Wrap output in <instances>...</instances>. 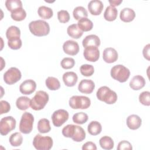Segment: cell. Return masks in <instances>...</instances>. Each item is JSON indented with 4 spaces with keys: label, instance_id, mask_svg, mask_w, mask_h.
<instances>
[{
    "label": "cell",
    "instance_id": "cell-3",
    "mask_svg": "<svg viewBox=\"0 0 150 150\" xmlns=\"http://www.w3.org/2000/svg\"><path fill=\"white\" fill-rule=\"evenodd\" d=\"M49 99L48 94L44 91H38L30 100V107L35 110L39 111L43 109Z\"/></svg>",
    "mask_w": 150,
    "mask_h": 150
},
{
    "label": "cell",
    "instance_id": "cell-48",
    "mask_svg": "<svg viewBox=\"0 0 150 150\" xmlns=\"http://www.w3.org/2000/svg\"><path fill=\"white\" fill-rule=\"evenodd\" d=\"M109 3L110 4L111 6L114 7L115 6H118L122 2V0H112V1H108Z\"/></svg>",
    "mask_w": 150,
    "mask_h": 150
},
{
    "label": "cell",
    "instance_id": "cell-35",
    "mask_svg": "<svg viewBox=\"0 0 150 150\" xmlns=\"http://www.w3.org/2000/svg\"><path fill=\"white\" fill-rule=\"evenodd\" d=\"M11 16L14 21H21L25 19L26 16V12L23 8H21L12 12Z\"/></svg>",
    "mask_w": 150,
    "mask_h": 150
},
{
    "label": "cell",
    "instance_id": "cell-45",
    "mask_svg": "<svg viewBox=\"0 0 150 150\" xmlns=\"http://www.w3.org/2000/svg\"><path fill=\"white\" fill-rule=\"evenodd\" d=\"M0 106H1V111H0L1 114L7 113L11 110V105L9 103L6 101L1 100L0 101Z\"/></svg>",
    "mask_w": 150,
    "mask_h": 150
},
{
    "label": "cell",
    "instance_id": "cell-32",
    "mask_svg": "<svg viewBox=\"0 0 150 150\" xmlns=\"http://www.w3.org/2000/svg\"><path fill=\"white\" fill-rule=\"evenodd\" d=\"M46 87L50 90H57L60 87L59 80L54 77H48L45 81Z\"/></svg>",
    "mask_w": 150,
    "mask_h": 150
},
{
    "label": "cell",
    "instance_id": "cell-37",
    "mask_svg": "<svg viewBox=\"0 0 150 150\" xmlns=\"http://www.w3.org/2000/svg\"><path fill=\"white\" fill-rule=\"evenodd\" d=\"M88 115L83 112H77L73 116V121L74 123L78 124H83L86 123L88 120Z\"/></svg>",
    "mask_w": 150,
    "mask_h": 150
},
{
    "label": "cell",
    "instance_id": "cell-8",
    "mask_svg": "<svg viewBox=\"0 0 150 150\" xmlns=\"http://www.w3.org/2000/svg\"><path fill=\"white\" fill-rule=\"evenodd\" d=\"M16 127V120L12 116L2 118L0 121V133L2 135H6L14 129Z\"/></svg>",
    "mask_w": 150,
    "mask_h": 150
},
{
    "label": "cell",
    "instance_id": "cell-7",
    "mask_svg": "<svg viewBox=\"0 0 150 150\" xmlns=\"http://www.w3.org/2000/svg\"><path fill=\"white\" fill-rule=\"evenodd\" d=\"M34 117L33 115L28 112H24L21 117L19 123V131L25 134L31 132L33 129Z\"/></svg>",
    "mask_w": 150,
    "mask_h": 150
},
{
    "label": "cell",
    "instance_id": "cell-42",
    "mask_svg": "<svg viewBox=\"0 0 150 150\" xmlns=\"http://www.w3.org/2000/svg\"><path fill=\"white\" fill-rule=\"evenodd\" d=\"M57 18L60 22L66 23L70 20L69 13L66 10H60L57 12Z\"/></svg>",
    "mask_w": 150,
    "mask_h": 150
},
{
    "label": "cell",
    "instance_id": "cell-5",
    "mask_svg": "<svg viewBox=\"0 0 150 150\" xmlns=\"http://www.w3.org/2000/svg\"><path fill=\"white\" fill-rule=\"evenodd\" d=\"M53 139L49 136L37 134L33 138V145L38 150H49L53 146Z\"/></svg>",
    "mask_w": 150,
    "mask_h": 150
},
{
    "label": "cell",
    "instance_id": "cell-31",
    "mask_svg": "<svg viewBox=\"0 0 150 150\" xmlns=\"http://www.w3.org/2000/svg\"><path fill=\"white\" fill-rule=\"evenodd\" d=\"M99 144L100 146L106 150H110L114 148V141L112 139L108 136H104L100 139Z\"/></svg>",
    "mask_w": 150,
    "mask_h": 150
},
{
    "label": "cell",
    "instance_id": "cell-4",
    "mask_svg": "<svg viewBox=\"0 0 150 150\" xmlns=\"http://www.w3.org/2000/svg\"><path fill=\"white\" fill-rule=\"evenodd\" d=\"M111 76L114 80L120 83L125 82L130 76L129 70L122 64H117L113 66L110 71Z\"/></svg>",
    "mask_w": 150,
    "mask_h": 150
},
{
    "label": "cell",
    "instance_id": "cell-15",
    "mask_svg": "<svg viewBox=\"0 0 150 150\" xmlns=\"http://www.w3.org/2000/svg\"><path fill=\"white\" fill-rule=\"evenodd\" d=\"M118 56L117 50L112 47L105 48L103 53V59L105 62L108 63L115 62L118 59Z\"/></svg>",
    "mask_w": 150,
    "mask_h": 150
},
{
    "label": "cell",
    "instance_id": "cell-30",
    "mask_svg": "<svg viewBox=\"0 0 150 150\" xmlns=\"http://www.w3.org/2000/svg\"><path fill=\"white\" fill-rule=\"evenodd\" d=\"M86 138V132L84 129L79 125H75V129L73 136L71 139L76 142H81Z\"/></svg>",
    "mask_w": 150,
    "mask_h": 150
},
{
    "label": "cell",
    "instance_id": "cell-47",
    "mask_svg": "<svg viewBox=\"0 0 150 150\" xmlns=\"http://www.w3.org/2000/svg\"><path fill=\"white\" fill-rule=\"evenodd\" d=\"M149 47H150V45L149 44H147L146 46H144V49H143V51H142V53H143V56L144 57L147 59L148 60H150V56H149Z\"/></svg>",
    "mask_w": 150,
    "mask_h": 150
},
{
    "label": "cell",
    "instance_id": "cell-1",
    "mask_svg": "<svg viewBox=\"0 0 150 150\" xmlns=\"http://www.w3.org/2000/svg\"><path fill=\"white\" fill-rule=\"evenodd\" d=\"M30 32L36 36H44L49 33L50 26L47 22L43 20L31 21L29 24Z\"/></svg>",
    "mask_w": 150,
    "mask_h": 150
},
{
    "label": "cell",
    "instance_id": "cell-16",
    "mask_svg": "<svg viewBox=\"0 0 150 150\" xmlns=\"http://www.w3.org/2000/svg\"><path fill=\"white\" fill-rule=\"evenodd\" d=\"M103 4L100 0H92L88 4V9L93 15H99L103 9Z\"/></svg>",
    "mask_w": 150,
    "mask_h": 150
},
{
    "label": "cell",
    "instance_id": "cell-9",
    "mask_svg": "<svg viewBox=\"0 0 150 150\" xmlns=\"http://www.w3.org/2000/svg\"><path fill=\"white\" fill-rule=\"evenodd\" d=\"M22 77L21 71L16 67L9 68L4 74V81L9 85H12L18 82Z\"/></svg>",
    "mask_w": 150,
    "mask_h": 150
},
{
    "label": "cell",
    "instance_id": "cell-38",
    "mask_svg": "<svg viewBox=\"0 0 150 150\" xmlns=\"http://www.w3.org/2000/svg\"><path fill=\"white\" fill-rule=\"evenodd\" d=\"M80 71L83 76L89 77L93 74L94 72V68L91 64H84L81 66L80 68Z\"/></svg>",
    "mask_w": 150,
    "mask_h": 150
},
{
    "label": "cell",
    "instance_id": "cell-28",
    "mask_svg": "<svg viewBox=\"0 0 150 150\" xmlns=\"http://www.w3.org/2000/svg\"><path fill=\"white\" fill-rule=\"evenodd\" d=\"M38 13L42 19H48L53 16V12L50 8L43 5L39 7L38 9Z\"/></svg>",
    "mask_w": 150,
    "mask_h": 150
},
{
    "label": "cell",
    "instance_id": "cell-2",
    "mask_svg": "<svg viewBox=\"0 0 150 150\" xmlns=\"http://www.w3.org/2000/svg\"><path fill=\"white\" fill-rule=\"evenodd\" d=\"M97 98L108 104H112L117 100V94L116 93L111 90L107 86H102L100 87L97 93Z\"/></svg>",
    "mask_w": 150,
    "mask_h": 150
},
{
    "label": "cell",
    "instance_id": "cell-20",
    "mask_svg": "<svg viewBox=\"0 0 150 150\" xmlns=\"http://www.w3.org/2000/svg\"><path fill=\"white\" fill-rule=\"evenodd\" d=\"M145 85V80L140 75L134 76L129 82V87L134 90H139L143 88Z\"/></svg>",
    "mask_w": 150,
    "mask_h": 150
},
{
    "label": "cell",
    "instance_id": "cell-12",
    "mask_svg": "<svg viewBox=\"0 0 150 150\" xmlns=\"http://www.w3.org/2000/svg\"><path fill=\"white\" fill-rule=\"evenodd\" d=\"M63 49L65 53L74 56L79 52V45L78 43L73 40H68L63 45Z\"/></svg>",
    "mask_w": 150,
    "mask_h": 150
},
{
    "label": "cell",
    "instance_id": "cell-27",
    "mask_svg": "<svg viewBox=\"0 0 150 150\" xmlns=\"http://www.w3.org/2000/svg\"><path fill=\"white\" fill-rule=\"evenodd\" d=\"M77 25L83 32H87L91 30L93 27V23L92 21L87 18H81V19L79 20Z\"/></svg>",
    "mask_w": 150,
    "mask_h": 150
},
{
    "label": "cell",
    "instance_id": "cell-13",
    "mask_svg": "<svg viewBox=\"0 0 150 150\" xmlns=\"http://www.w3.org/2000/svg\"><path fill=\"white\" fill-rule=\"evenodd\" d=\"M36 88V82L32 79H28L23 81L21 84L19 86V90L23 94L29 95L33 93L35 91Z\"/></svg>",
    "mask_w": 150,
    "mask_h": 150
},
{
    "label": "cell",
    "instance_id": "cell-10",
    "mask_svg": "<svg viewBox=\"0 0 150 150\" xmlns=\"http://www.w3.org/2000/svg\"><path fill=\"white\" fill-rule=\"evenodd\" d=\"M69 118V112L63 109L57 110L53 113L52 120L53 124L56 127H61Z\"/></svg>",
    "mask_w": 150,
    "mask_h": 150
},
{
    "label": "cell",
    "instance_id": "cell-25",
    "mask_svg": "<svg viewBox=\"0 0 150 150\" xmlns=\"http://www.w3.org/2000/svg\"><path fill=\"white\" fill-rule=\"evenodd\" d=\"M30 100L29 98L26 96L19 97L16 101V105L21 110H26L30 106Z\"/></svg>",
    "mask_w": 150,
    "mask_h": 150
},
{
    "label": "cell",
    "instance_id": "cell-21",
    "mask_svg": "<svg viewBox=\"0 0 150 150\" xmlns=\"http://www.w3.org/2000/svg\"><path fill=\"white\" fill-rule=\"evenodd\" d=\"M120 19L124 22H129L134 20L135 17V11L129 8H124L122 9L120 14Z\"/></svg>",
    "mask_w": 150,
    "mask_h": 150
},
{
    "label": "cell",
    "instance_id": "cell-36",
    "mask_svg": "<svg viewBox=\"0 0 150 150\" xmlns=\"http://www.w3.org/2000/svg\"><path fill=\"white\" fill-rule=\"evenodd\" d=\"M9 141L12 146H19L22 144L23 137L21 133L15 132L10 136Z\"/></svg>",
    "mask_w": 150,
    "mask_h": 150
},
{
    "label": "cell",
    "instance_id": "cell-22",
    "mask_svg": "<svg viewBox=\"0 0 150 150\" xmlns=\"http://www.w3.org/2000/svg\"><path fill=\"white\" fill-rule=\"evenodd\" d=\"M67 34L72 38L79 39L83 34V32L79 28L77 24H72L68 26L67 29Z\"/></svg>",
    "mask_w": 150,
    "mask_h": 150
},
{
    "label": "cell",
    "instance_id": "cell-43",
    "mask_svg": "<svg viewBox=\"0 0 150 150\" xmlns=\"http://www.w3.org/2000/svg\"><path fill=\"white\" fill-rule=\"evenodd\" d=\"M22 40L20 38L12 39V40H8V45L9 48L13 49V50H18L20 49L22 46Z\"/></svg>",
    "mask_w": 150,
    "mask_h": 150
},
{
    "label": "cell",
    "instance_id": "cell-23",
    "mask_svg": "<svg viewBox=\"0 0 150 150\" xmlns=\"http://www.w3.org/2000/svg\"><path fill=\"white\" fill-rule=\"evenodd\" d=\"M118 11L115 8L111 5L107 6L104 13V18L106 21H113L117 17Z\"/></svg>",
    "mask_w": 150,
    "mask_h": 150
},
{
    "label": "cell",
    "instance_id": "cell-41",
    "mask_svg": "<svg viewBox=\"0 0 150 150\" xmlns=\"http://www.w3.org/2000/svg\"><path fill=\"white\" fill-rule=\"evenodd\" d=\"M75 129V125L68 124L62 129V134L67 138H72Z\"/></svg>",
    "mask_w": 150,
    "mask_h": 150
},
{
    "label": "cell",
    "instance_id": "cell-24",
    "mask_svg": "<svg viewBox=\"0 0 150 150\" xmlns=\"http://www.w3.org/2000/svg\"><path fill=\"white\" fill-rule=\"evenodd\" d=\"M21 30L16 26H11L6 32V36L8 40H12L20 38Z\"/></svg>",
    "mask_w": 150,
    "mask_h": 150
},
{
    "label": "cell",
    "instance_id": "cell-39",
    "mask_svg": "<svg viewBox=\"0 0 150 150\" xmlns=\"http://www.w3.org/2000/svg\"><path fill=\"white\" fill-rule=\"evenodd\" d=\"M74 64L75 61L74 59L71 57H64L62 60L60 62V65L64 69H71L74 67Z\"/></svg>",
    "mask_w": 150,
    "mask_h": 150
},
{
    "label": "cell",
    "instance_id": "cell-29",
    "mask_svg": "<svg viewBox=\"0 0 150 150\" xmlns=\"http://www.w3.org/2000/svg\"><path fill=\"white\" fill-rule=\"evenodd\" d=\"M38 129L40 133L45 134L49 132L51 129L49 120L47 118L40 119L38 123Z\"/></svg>",
    "mask_w": 150,
    "mask_h": 150
},
{
    "label": "cell",
    "instance_id": "cell-44",
    "mask_svg": "<svg viewBox=\"0 0 150 150\" xmlns=\"http://www.w3.org/2000/svg\"><path fill=\"white\" fill-rule=\"evenodd\" d=\"M117 149L118 150H123V149L131 150L132 149V146L129 142L124 140V141H120L118 143Z\"/></svg>",
    "mask_w": 150,
    "mask_h": 150
},
{
    "label": "cell",
    "instance_id": "cell-18",
    "mask_svg": "<svg viewBox=\"0 0 150 150\" xmlns=\"http://www.w3.org/2000/svg\"><path fill=\"white\" fill-rule=\"evenodd\" d=\"M82 45L84 47L88 46L98 47L100 45V39L96 35H89L84 38L82 41Z\"/></svg>",
    "mask_w": 150,
    "mask_h": 150
},
{
    "label": "cell",
    "instance_id": "cell-33",
    "mask_svg": "<svg viewBox=\"0 0 150 150\" xmlns=\"http://www.w3.org/2000/svg\"><path fill=\"white\" fill-rule=\"evenodd\" d=\"M73 15L75 19L80 20L81 18H87L88 16V12L85 8L81 6L76 7L73 12Z\"/></svg>",
    "mask_w": 150,
    "mask_h": 150
},
{
    "label": "cell",
    "instance_id": "cell-34",
    "mask_svg": "<svg viewBox=\"0 0 150 150\" xmlns=\"http://www.w3.org/2000/svg\"><path fill=\"white\" fill-rule=\"evenodd\" d=\"M5 6L7 9L11 12L22 8V3L20 0H6L5 1Z\"/></svg>",
    "mask_w": 150,
    "mask_h": 150
},
{
    "label": "cell",
    "instance_id": "cell-17",
    "mask_svg": "<svg viewBox=\"0 0 150 150\" xmlns=\"http://www.w3.org/2000/svg\"><path fill=\"white\" fill-rule=\"evenodd\" d=\"M142 124L141 118L136 114H132L129 115L127 118V127L132 130L138 129Z\"/></svg>",
    "mask_w": 150,
    "mask_h": 150
},
{
    "label": "cell",
    "instance_id": "cell-19",
    "mask_svg": "<svg viewBox=\"0 0 150 150\" xmlns=\"http://www.w3.org/2000/svg\"><path fill=\"white\" fill-rule=\"evenodd\" d=\"M78 76L73 71H67L63 74V80L64 84L68 87H73L77 82Z\"/></svg>",
    "mask_w": 150,
    "mask_h": 150
},
{
    "label": "cell",
    "instance_id": "cell-11",
    "mask_svg": "<svg viewBox=\"0 0 150 150\" xmlns=\"http://www.w3.org/2000/svg\"><path fill=\"white\" fill-rule=\"evenodd\" d=\"M83 56L87 60L95 62L99 59L100 51L97 47L88 46L85 47L83 51Z\"/></svg>",
    "mask_w": 150,
    "mask_h": 150
},
{
    "label": "cell",
    "instance_id": "cell-26",
    "mask_svg": "<svg viewBox=\"0 0 150 150\" xmlns=\"http://www.w3.org/2000/svg\"><path fill=\"white\" fill-rule=\"evenodd\" d=\"M102 130L101 124L96 121H93L90 122L87 127V131L91 135H97L100 134Z\"/></svg>",
    "mask_w": 150,
    "mask_h": 150
},
{
    "label": "cell",
    "instance_id": "cell-40",
    "mask_svg": "<svg viewBox=\"0 0 150 150\" xmlns=\"http://www.w3.org/2000/svg\"><path fill=\"white\" fill-rule=\"evenodd\" d=\"M139 102L146 106L150 105V93L148 91H145L142 92L139 96Z\"/></svg>",
    "mask_w": 150,
    "mask_h": 150
},
{
    "label": "cell",
    "instance_id": "cell-6",
    "mask_svg": "<svg viewBox=\"0 0 150 150\" xmlns=\"http://www.w3.org/2000/svg\"><path fill=\"white\" fill-rule=\"evenodd\" d=\"M70 107L73 109H87L91 104L90 99L83 96H73L69 101Z\"/></svg>",
    "mask_w": 150,
    "mask_h": 150
},
{
    "label": "cell",
    "instance_id": "cell-14",
    "mask_svg": "<svg viewBox=\"0 0 150 150\" xmlns=\"http://www.w3.org/2000/svg\"><path fill=\"white\" fill-rule=\"evenodd\" d=\"M95 88L94 81L89 79H83L79 84L78 90L80 92L84 94L91 93Z\"/></svg>",
    "mask_w": 150,
    "mask_h": 150
},
{
    "label": "cell",
    "instance_id": "cell-46",
    "mask_svg": "<svg viewBox=\"0 0 150 150\" xmlns=\"http://www.w3.org/2000/svg\"><path fill=\"white\" fill-rule=\"evenodd\" d=\"M82 149L83 150H86V149L96 150L97 146H96V145L94 142H93L91 141H88L83 144V145L82 146Z\"/></svg>",
    "mask_w": 150,
    "mask_h": 150
}]
</instances>
